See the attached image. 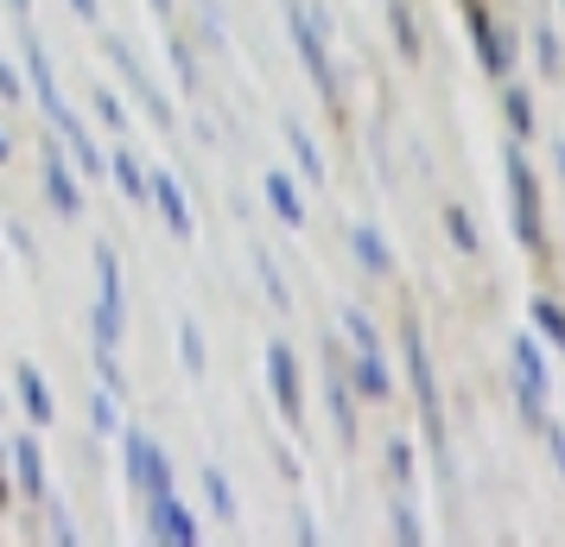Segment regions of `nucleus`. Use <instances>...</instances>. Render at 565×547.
Returning a JSON list of instances; mask_svg holds the SVG:
<instances>
[{"instance_id": "obj_14", "label": "nucleus", "mask_w": 565, "mask_h": 547, "mask_svg": "<svg viewBox=\"0 0 565 547\" xmlns=\"http://www.w3.org/2000/svg\"><path fill=\"white\" fill-rule=\"evenodd\" d=\"M26 71H32V90H39L45 115H64V96H57V77H52V64H45V45L39 39H26Z\"/></svg>"}, {"instance_id": "obj_40", "label": "nucleus", "mask_w": 565, "mask_h": 547, "mask_svg": "<svg viewBox=\"0 0 565 547\" xmlns=\"http://www.w3.org/2000/svg\"><path fill=\"white\" fill-rule=\"evenodd\" d=\"M153 13H159V20H172V0H153Z\"/></svg>"}, {"instance_id": "obj_42", "label": "nucleus", "mask_w": 565, "mask_h": 547, "mask_svg": "<svg viewBox=\"0 0 565 547\" xmlns=\"http://www.w3.org/2000/svg\"><path fill=\"white\" fill-rule=\"evenodd\" d=\"M559 7H565V0H559Z\"/></svg>"}, {"instance_id": "obj_17", "label": "nucleus", "mask_w": 565, "mask_h": 547, "mask_svg": "<svg viewBox=\"0 0 565 547\" xmlns=\"http://www.w3.org/2000/svg\"><path fill=\"white\" fill-rule=\"evenodd\" d=\"M470 39H477V52H483V71H509V52H502V39L489 27V13L470 7Z\"/></svg>"}, {"instance_id": "obj_23", "label": "nucleus", "mask_w": 565, "mask_h": 547, "mask_svg": "<svg viewBox=\"0 0 565 547\" xmlns=\"http://www.w3.org/2000/svg\"><path fill=\"white\" fill-rule=\"evenodd\" d=\"M331 420L343 440H356V408H350V395H343V382H331Z\"/></svg>"}, {"instance_id": "obj_3", "label": "nucleus", "mask_w": 565, "mask_h": 547, "mask_svg": "<svg viewBox=\"0 0 565 547\" xmlns=\"http://www.w3.org/2000/svg\"><path fill=\"white\" fill-rule=\"evenodd\" d=\"M509 204H514V235L521 249H540V185L527 172V159L509 154Z\"/></svg>"}, {"instance_id": "obj_26", "label": "nucleus", "mask_w": 565, "mask_h": 547, "mask_svg": "<svg viewBox=\"0 0 565 547\" xmlns=\"http://www.w3.org/2000/svg\"><path fill=\"white\" fill-rule=\"evenodd\" d=\"M343 332H350V344H356V350H375V325H369V318H362L356 306L343 313Z\"/></svg>"}, {"instance_id": "obj_7", "label": "nucleus", "mask_w": 565, "mask_h": 547, "mask_svg": "<svg viewBox=\"0 0 565 547\" xmlns=\"http://www.w3.org/2000/svg\"><path fill=\"white\" fill-rule=\"evenodd\" d=\"M147 198L159 204V217H166V230L179 235V242H191L198 235V217H191V204H184V185L159 166V172H147Z\"/></svg>"}, {"instance_id": "obj_39", "label": "nucleus", "mask_w": 565, "mask_h": 547, "mask_svg": "<svg viewBox=\"0 0 565 547\" xmlns=\"http://www.w3.org/2000/svg\"><path fill=\"white\" fill-rule=\"evenodd\" d=\"M7 159H13V140H7V128H0V166H7Z\"/></svg>"}, {"instance_id": "obj_34", "label": "nucleus", "mask_w": 565, "mask_h": 547, "mask_svg": "<svg viewBox=\"0 0 565 547\" xmlns=\"http://www.w3.org/2000/svg\"><path fill=\"white\" fill-rule=\"evenodd\" d=\"M394 39H401V52H419V45H413V20H407V7H394Z\"/></svg>"}, {"instance_id": "obj_18", "label": "nucleus", "mask_w": 565, "mask_h": 547, "mask_svg": "<svg viewBox=\"0 0 565 547\" xmlns=\"http://www.w3.org/2000/svg\"><path fill=\"white\" fill-rule=\"evenodd\" d=\"M204 496H210V509H216V522H223V528H235V516H242V503H235L230 477H223L216 465L204 471Z\"/></svg>"}, {"instance_id": "obj_16", "label": "nucleus", "mask_w": 565, "mask_h": 547, "mask_svg": "<svg viewBox=\"0 0 565 547\" xmlns=\"http://www.w3.org/2000/svg\"><path fill=\"white\" fill-rule=\"evenodd\" d=\"M13 471H20V491L45 496V459H39V440H13Z\"/></svg>"}, {"instance_id": "obj_37", "label": "nucleus", "mask_w": 565, "mask_h": 547, "mask_svg": "<svg viewBox=\"0 0 565 547\" xmlns=\"http://www.w3.org/2000/svg\"><path fill=\"white\" fill-rule=\"evenodd\" d=\"M540 433H546V445H553V465L565 471V433H559V427H553V420H546V427H540Z\"/></svg>"}, {"instance_id": "obj_6", "label": "nucleus", "mask_w": 565, "mask_h": 547, "mask_svg": "<svg viewBox=\"0 0 565 547\" xmlns=\"http://www.w3.org/2000/svg\"><path fill=\"white\" fill-rule=\"evenodd\" d=\"M286 27H292V45H299V57H306V71H311V83L331 96L337 90V77H331V57H324V39L311 32V13L299 7V0H286Z\"/></svg>"}, {"instance_id": "obj_24", "label": "nucleus", "mask_w": 565, "mask_h": 547, "mask_svg": "<svg viewBox=\"0 0 565 547\" xmlns=\"http://www.w3.org/2000/svg\"><path fill=\"white\" fill-rule=\"evenodd\" d=\"M534 325H540L553 344H565V313L553 306V299H534Z\"/></svg>"}, {"instance_id": "obj_33", "label": "nucleus", "mask_w": 565, "mask_h": 547, "mask_svg": "<svg viewBox=\"0 0 565 547\" xmlns=\"http://www.w3.org/2000/svg\"><path fill=\"white\" fill-rule=\"evenodd\" d=\"M540 64H546V77H559V39L553 32H540Z\"/></svg>"}, {"instance_id": "obj_22", "label": "nucleus", "mask_w": 565, "mask_h": 547, "mask_svg": "<svg viewBox=\"0 0 565 547\" xmlns=\"http://www.w3.org/2000/svg\"><path fill=\"white\" fill-rule=\"evenodd\" d=\"M179 357H184V369H191V376H204V332H198L191 318L179 325Z\"/></svg>"}, {"instance_id": "obj_11", "label": "nucleus", "mask_w": 565, "mask_h": 547, "mask_svg": "<svg viewBox=\"0 0 565 547\" xmlns=\"http://www.w3.org/2000/svg\"><path fill=\"white\" fill-rule=\"evenodd\" d=\"M45 191H52V204L64 210V217H83V191H77V172L64 166V159H45Z\"/></svg>"}, {"instance_id": "obj_1", "label": "nucleus", "mask_w": 565, "mask_h": 547, "mask_svg": "<svg viewBox=\"0 0 565 547\" xmlns=\"http://www.w3.org/2000/svg\"><path fill=\"white\" fill-rule=\"evenodd\" d=\"M546 389H553V376H546V357H540L534 338H514V401H521V414L546 427Z\"/></svg>"}, {"instance_id": "obj_27", "label": "nucleus", "mask_w": 565, "mask_h": 547, "mask_svg": "<svg viewBox=\"0 0 565 547\" xmlns=\"http://www.w3.org/2000/svg\"><path fill=\"white\" fill-rule=\"evenodd\" d=\"M96 115H103V122H108V128H115V134L128 128V108L115 103V90H96Z\"/></svg>"}, {"instance_id": "obj_9", "label": "nucleus", "mask_w": 565, "mask_h": 547, "mask_svg": "<svg viewBox=\"0 0 565 547\" xmlns=\"http://www.w3.org/2000/svg\"><path fill=\"white\" fill-rule=\"evenodd\" d=\"M108 57H115V71H121V77L134 83V96H140V103L153 108V122H159V128H172V103H166V96L153 90V77H147V71L134 64V52H128V45H115V39H108Z\"/></svg>"}, {"instance_id": "obj_31", "label": "nucleus", "mask_w": 565, "mask_h": 547, "mask_svg": "<svg viewBox=\"0 0 565 547\" xmlns=\"http://www.w3.org/2000/svg\"><path fill=\"white\" fill-rule=\"evenodd\" d=\"M445 223H451V242H458V249H477V230H470L463 210H445Z\"/></svg>"}, {"instance_id": "obj_29", "label": "nucleus", "mask_w": 565, "mask_h": 547, "mask_svg": "<svg viewBox=\"0 0 565 547\" xmlns=\"http://www.w3.org/2000/svg\"><path fill=\"white\" fill-rule=\"evenodd\" d=\"M394 535L401 541H426V528H419V516H413L407 503H394Z\"/></svg>"}, {"instance_id": "obj_38", "label": "nucleus", "mask_w": 565, "mask_h": 547, "mask_svg": "<svg viewBox=\"0 0 565 547\" xmlns=\"http://www.w3.org/2000/svg\"><path fill=\"white\" fill-rule=\"evenodd\" d=\"M71 7H77V20H89V27L103 20V7H96V0H71Z\"/></svg>"}, {"instance_id": "obj_41", "label": "nucleus", "mask_w": 565, "mask_h": 547, "mask_svg": "<svg viewBox=\"0 0 565 547\" xmlns=\"http://www.w3.org/2000/svg\"><path fill=\"white\" fill-rule=\"evenodd\" d=\"M13 13H20V20H32V0H13Z\"/></svg>"}, {"instance_id": "obj_20", "label": "nucleus", "mask_w": 565, "mask_h": 547, "mask_svg": "<svg viewBox=\"0 0 565 547\" xmlns=\"http://www.w3.org/2000/svg\"><path fill=\"white\" fill-rule=\"evenodd\" d=\"M108 179L121 185L128 198H147V166H140L134 154H121V147H115V159H108Z\"/></svg>"}, {"instance_id": "obj_21", "label": "nucleus", "mask_w": 565, "mask_h": 547, "mask_svg": "<svg viewBox=\"0 0 565 547\" xmlns=\"http://www.w3.org/2000/svg\"><path fill=\"white\" fill-rule=\"evenodd\" d=\"M356 389L369 395V401H382V395H387V364H382V350H362V357H356Z\"/></svg>"}, {"instance_id": "obj_5", "label": "nucleus", "mask_w": 565, "mask_h": 547, "mask_svg": "<svg viewBox=\"0 0 565 547\" xmlns=\"http://www.w3.org/2000/svg\"><path fill=\"white\" fill-rule=\"evenodd\" d=\"M128 477H134V491H147V496H166V491H172V465H166L159 440H147V433H128Z\"/></svg>"}, {"instance_id": "obj_19", "label": "nucleus", "mask_w": 565, "mask_h": 547, "mask_svg": "<svg viewBox=\"0 0 565 547\" xmlns=\"http://www.w3.org/2000/svg\"><path fill=\"white\" fill-rule=\"evenodd\" d=\"M286 140H292V159H299V172H306L311 185L324 179V154H318V140H311L299 122H286Z\"/></svg>"}, {"instance_id": "obj_12", "label": "nucleus", "mask_w": 565, "mask_h": 547, "mask_svg": "<svg viewBox=\"0 0 565 547\" xmlns=\"http://www.w3.org/2000/svg\"><path fill=\"white\" fill-rule=\"evenodd\" d=\"M350 242H356V261L369 267V274H394V249L382 242L375 223H350Z\"/></svg>"}, {"instance_id": "obj_10", "label": "nucleus", "mask_w": 565, "mask_h": 547, "mask_svg": "<svg viewBox=\"0 0 565 547\" xmlns=\"http://www.w3.org/2000/svg\"><path fill=\"white\" fill-rule=\"evenodd\" d=\"M153 535H159V541H172V547H191V541H198V522L179 509V496H172V491L153 496Z\"/></svg>"}, {"instance_id": "obj_30", "label": "nucleus", "mask_w": 565, "mask_h": 547, "mask_svg": "<svg viewBox=\"0 0 565 547\" xmlns=\"http://www.w3.org/2000/svg\"><path fill=\"white\" fill-rule=\"evenodd\" d=\"M509 122H514V134H527V128H534V103H527L521 90L509 96Z\"/></svg>"}, {"instance_id": "obj_28", "label": "nucleus", "mask_w": 565, "mask_h": 547, "mask_svg": "<svg viewBox=\"0 0 565 547\" xmlns=\"http://www.w3.org/2000/svg\"><path fill=\"white\" fill-rule=\"evenodd\" d=\"M89 420H96V433H115V427H121V414H115V401H108V389L96 395V401H89Z\"/></svg>"}, {"instance_id": "obj_35", "label": "nucleus", "mask_w": 565, "mask_h": 547, "mask_svg": "<svg viewBox=\"0 0 565 547\" xmlns=\"http://www.w3.org/2000/svg\"><path fill=\"white\" fill-rule=\"evenodd\" d=\"M0 96H7V103H20V71H13L7 57H0Z\"/></svg>"}, {"instance_id": "obj_2", "label": "nucleus", "mask_w": 565, "mask_h": 547, "mask_svg": "<svg viewBox=\"0 0 565 547\" xmlns=\"http://www.w3.org/2000/svg\"><path fill=\"white\" fill-rule=\"evenodd\" d=\"M96 274H103V299H96V344H121V325H128V306H121V261H115V249H96Z\"/></svg>"}, {"instance_id": "obj_15", "label": "nucleus", "mask_w": 565, "mask_h": 547, "mask_svg": "<svg viewBox=\"0 0 565 547\" xmlns=\"http://www.w3.org/2000/svg\"><path fill=\"white\" fill-rule=\"evenodd\" d=\"M267 204H274V217H280V223H292V230H299V223H306V204H299V191H292V179H286V172H274V166H267Z\"/></svg>"}, {"instance_id": "obj_25", "label": "nucleus", "mask_w": 565, "mask_h": 547, "mask_svg": "<svg viewBox=\"0 0 565 547\" xmlns=\"http://www.w3.org/2000/svg\"><path fill=\"white\" fill-rule=\"evenodd\" d=\"M387 471H394V484H401V491L413 484V445H407V440L387 445Z\"/></svg>"}, {"instance_id": "obj_8", "label": "nucleus", "mask_w": 565, "mask_h": 547, "mask_svg": "<svg viewBox=\"0 0 565 547\" xmlns=\"http://www.w3.org/2000/svg\"><path fill=\"white\" fill-rule=\"evenodd\" d=\"M267 376H274V395H280V414L286 427H299L306 420V401H299V364H292V344H267Z\"/></svg>"}, {"instance_id": "obj_13", "label": "nucleus", "mask_w": 565, "mask_h": 547, "mask_svg": "<svg viewBox=\"0 0 565 547\" xmlns=\"http://www.w3.org/2000/svg\"><path fill=\"white\" fill-rule=\"evenodd\" d=\"M13 382H20V401H26V414L39 420V427H52L57 408H52V389H45V376H39L32 364H20V369H13Z\"/></svg>"}, {"instance_id": "obj_36", "label": "nucleus", "mask_w": 565, "mask_h": 547, "mask_svg": "<svg viewBox=\"0 0 565 547\" xmlns=\"http://www.w3.org/2000/svg\"><path fill=\"white\" fill-rule=\"evenodd\" d=\"M52 541H64V547L77 541V522L64 516V509H57V516H52Z\"/></svg>"}, {"instance_id": "obj_4", "label": "nucleus", "mask_w": 565, "mask_h": 547, "mask_svg": "<svg viewBox=\"0 0 565 547\" xmlns=\"http://www.w3.org/2000/svg\"><path fill=\"white\" fill-rule=\"evenodd\" d=\"M407 376H413L419 408H426V433L445 445V401H438V382H433V364H426V344H419V332H407Z\"/></svg>"}, {"instance_id": "obj_32", "label": "nucleus", "mask_w": 565, "mask_h": 547, "mask_svg": "<svg viewBox=\"0 0 565 547\" xmlns=\"http://www.w3.org/2000/svg\"><path fill=\"white\" fill-rule=\"evenodd\" d=\"M260 287L274 293V306H286V299H292V293H286V281H280V267H274V261H260Z\"/></svg>"}]
</instances>
